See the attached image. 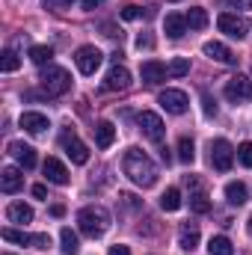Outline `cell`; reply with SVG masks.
Segmentation results:
<instances>
[{"mask_svg": "<svg viewBox=\"0 0 252 255\" xmlns=\"http://www.w3.org/2000/svg\"><path fill=\"white\" fill-rule=\"evenodd\" d=\"M3 241L21 244V247H36V250H48L51 247L48 235H27V232H15V229H3Z\"/></svg>", "mask_w": 252, "mask_h": 255, "instance_id": "cell-7", "label": "cell"}, {"mask_svg": "<svg viewBox=\"0 0 252 255\" xmlns=\"http://www.w3.org/2000/svg\"><path fill=\"white\" fill-rule=\"evenodd\" d=\"M160 208L163 211H178L181 208V193L175 190V187H169V190L160 196Z\"/></svg>", "mask_w": 252, "mask_h": 255, "instance_id": "cell-30", "label": "cell"}, {"mask_svg": "<svg viewBox=\"0 0 252 255\" xmlns=\"http://www.w3.org/2000/svg\"><path fill=\"white\" fill-rule=\"evenodd\" d=\"M30 60L36 65H51L54 60V48H48V45H33L30 48Z\"/></svg>", "mask_w": 252, "mask_h": 255, "instance_id": "cell-26", "label": "cell"}, {"mask_svg": "<svg viewBox=\"0 0 252 255\" xmlns=\"http://www.w3.org/2000/svg\"><path fill=\"white\" fill-rule=\"evenodd\" d=\"M113 142H116V128L110 122H98L95 125V145L98 148H110Z\"/></svg>", "mask_w": 252, "mask_h": 255, "instance_id": "cell-23", "label": "cell"}, {"mask_svg": "<svg viewBox=\"0 0 252 255\" xmlns=\"http://www.w3.org/2000/svg\"><path fill=\"white\" fill-rule=\"evenodd\" d=\"M101 60H104V54L95 48V45H83V48H77V54H74V65H77V71L80 74H95L98 68H101Z\"/></svg>", "mask_w": 252, "mask_h": 255, "instance_id": "cell-4", "label": "cell"}, {"mask_svg": "<svg viewBox=\"0 0 252 255\" xmlns=\"http://www.w3.org/2000/svg\"><path fill=\"white\" fill-rule=\"evenodd\" d=\"M136 125H139V130H142L151 142H160V139H163V119H160L157 113L142 110V113L136 116Z\"/></svg>", "mask_w": 252, "mask_h": 255, "instance_id": "cell-10", "label": "cell"}, {"mask_svg": "<svg viewBox=\"0 0 252 255\" xmlns=\"http://www.w3.org/2000/svg\"><path fill=\"white\" fill-rule=\"evenodd\" d=\"M226 98L229 101H252V77H244V74L232 77L226 83Z\"/></svg>", "mask_w": 252, "mask_h": 255, "instance_id": "cell-11", "label": "cell"}, {"mask_svg": "<svg viewBox=\"0 0 252 255\" xmlns=\"http://www.w3.org/2000/svg\"><path fill=\"white\" fill-rule=\"evenodd\" d=\"M202 104H205V116H214V113H217V101H214L208 92H202Z\"/></svg>", "mask_w": 252, "mask_h": 255, "instance_id": "cell-35", "label": "cell"}, {"mask_svg": "<svg viewBox=\"0 0 252 255\" xmlns=\"http://www.w3.org/2000/svg\"><path fill=\"white\" fill-rule=\"evenodd\" d=\"M122 169H125V175L136 184V187H154L157 184V166H154V160L145 154V151H139V148H127L125 151V160H122Z\"/></svg>", "mask_w": 252, "mask_h": 255, "instance_id": "cell-1", "label": "cell"}, {"mask_svg": "<svg viewBox=\"0 0 252 255\" xmlns=\"http://www.w3.org/2000/svg\"><path fill=\"white\" fill-rule=\"evenodd\" d=\"M21 128L27 130V133H45L51 122H48V116H42V113H24L21 116Z\"/></svg>", "mask_w": 252, "mask_h": 255, "instance_id": "cell-19", "label": "cell"}, {"mask_svg": "<svg viewBox=\"0 0 252 255\" xmlns=\"http://www.w3.org/2000/svg\"><path fill=\"white\" fill-rule=\"evenodd\" d=\"M71 3H74V0H45V6H48V9H68Z\"/></svg>", "mask_w": 252, "mask_h": 255, "instance_id": "cell-37", "label": "cell"}, {"mask_svg": "<svg viewBox=\"0 0 252 255\" xmlns=\"http://www.w3.org/2000/svg\"><path fill=\"white\" fill-rule=\"evenodd\" d=\"M169 3H178V0H169Z\"/></svg>", "mask_w": 252, "mask_h": 255, "instance_id": "cell-44", "label": "cell"}, {"mask_svg": "<svg viewBox=\"0 0 252 255\" xmlns=\"http://www.w3.org/2000/svg\"><path fill=\"white\" fill-rule=\"evenodd\" d=\"M238 160H241L247 169H252V142H241V148H238Z\"/></svg>", "mask_w": 252, "mask_h": 255, "instance_id": "cell-33", "label": "cell"}, {"mask_svg": "<svg viewBox=\"0 0 252 255\" xmlns=\"http://www.w3.org/2000/svg\"><path fill=\"white\" fill-rule=\"evenodd\" d=\"M9 154H12L24 169H33V166H36V151H33V145H27V142L12 139V142H9Z\"/></svg>", "mask_w": 252, "mask_h": 255, "instance_id": "cell-13", "label": "cell"}, {"mask_svg": "<svg viewBox=\"0 0 252 255\" xmlns=\"http://www.w3.org/2000/svg\"><path fill=\"white\" fill-rule=\"evenodd\" d=\"M205 57H211V60H217V63H226V65H232V63H238V57L223 45V42H205Z\"/></svg>", "mask_w": 252, "mask_h": 255, "instance_id": "cell-18", "label": "cell"}, {"mask_svg": "<svg viewBox=\"0 0 252 255\" xmlns=\"http://www.w3.org/2000/svg\"><path fill=\"white\" fill-rule=\"evenodd\" d=\"M51 214H54V217H63L65 208H63V205H54V208H51Z\"/></svg>", "mask_w": 252, "mask_h": 255, "instance_id": "cell-42", "label": "cell"}, {"mask_svg": "<svg viewBox=\"0 0 252 255\" xmlns=\"http://www.w3.org/2000/svg\"><path fill=\"white\" fill-rule=\"evenodd\" d=\"M77 226H80V232L86 235V238H104V232L110 229V214H107V208H101V205H89V208H83L80 214H77Z\"/></svg>", "mask_w": 252, "mask_h": 255, "instance_id": "cell-2", "label": "cell"}, {"mask_svg": "<svg viewBox=\"0 0 252 255\" xmlns=\"http://www.w3.org/2000/svg\"><path fill=\"white\" fill-rule=\"evenodd\" d=\"M33 196H36V199H45V196H48L45 184H36V187H33Z\"/></svg>", "mask_w": 252, "mask_h": 255, "instance_id": "cell-40", "label": "cell"}, {"mask_svg": "<svg viewBox=\"0 0 252 255\" xmlns=\"http://www.w3.org/2000/svg\"><path fill=\"white\" fill-rule=\"evenodd\" d=\"M101 3H104V0H83V9H89V12H92V9H95V6H101Z\"/></svg>", "mask_w": 252, "mask_h": 255, "instance_id": "cell-41", "label": "cell"}, {"mask_svg": "<svg viewBox=\"0 0 252 255\" xmlns=\"http://www.w3.org/2000/svg\"><path fill=\"white\" fill-rule=\"evenodd\" d=\"M220 6H226V9H238V12H247V9H252V0H220Z\"/></svg>", "mask_w": 252, "mask_h": 255, "instance_id": "cell-34", "label": "cell"}, {"mask_svg": "<svg viewBox=\"0 0 252 255\" xmlns=\"http://www.w3.org/2000/svg\"><path fill=\"white\" fill-rule=\"evenodd\" d=\"M21 187H24V175H21V169L6 166V169L0 172V190L3 193H18Z\"/></svg>", "mask_w": 252, "mask_h": 255, "instance_id": "cell-16", "label": "cell"}, {"mask_svg": "<svg viewBox=\"0 0 252 255\" xmlns=\"http://www.w3.org/2000/svg\"><path fill=\"white\" fill-rule=\"evenodd\" d=\"M127 86H130V71H127L125 65L116 63L107 71V77H104V89L107 92H125Z\"/></svg>", "mask_w": 252, "mask_h": 255, "instance_id": "cell-12", "label": "cell"}, {"mask_svg": "<svg viewBox=\"0 0 252 255\" xmlns=\"http://www.w3.org/2000/svg\"><path fill=\"white\" fill-rule=\"evenodd\" d=\"M178 247H181V250H187V253H193V250L199 247V226L184 223V226L178 229Z\"/></svg>", "mask_w": 252, "mask_h": 255, "instance_id": "cell-20", "label": "cell"}, {"mask_svg": "<svg viewBox=\"0 0 252 255\" xmlns=\"http://www.w3.org/2000/svg\"><path fill=\"white\" fill-rule=\"evenodd\" d=\"M107 255H130V250H127L125 244H116V247H110V253Z\"/></svg>", "mask_w": 252, "mask_h": 255, "instance_id": "cell-38", "label": "cell"}, {"mask_svg": "<svg viewBox=\"0 0 252 255\" xmlns=\"http://www.w3.org/2000/svg\"><path fill=\"white\" fill-rule=\"evenodd\" d=\"M247 232H250V235H252V217H250V223H247Z\"/></svg>", "mask_w": 252, "mask_h": 255, "instance_id": "cell-43", "label": "cell"}, {"mask_svg": "<svg viewBox=\"0 0 252 255\" xmlns=\"http://www.w3.org/2000/svg\"><path fill=\"white\" fill-rule=\"evenodd\" d=\"M187 27L190 30H205V27H208V12H205L202 6H193L187 12Z\"/></svg>", "mask_w": 252, "mask_h": 255, "instance_id": "cell-25", "label": "cell"}, {"mask_svg": "<svg viewBox=\"0 0 252 255\" xmlns=\"http://www.w3.org/2000/svg\"><path fill=\"white\" fill-rule=\"evenodd\" d=\"M18 65H21V60H18L15 51H3V60H0V68L3 71H18Z\"/></svg>", "mask_w": 252, "mask_h": 255, "instance_id": "cell-32", "label": "cell"}, {"mask_svg": "<svg viewBox=\"0 0 252 255\" xmlns=\"http://www.w3.org/2000/svg\"><path fill=\"white\" fill-rule=\"evenodd\" d=\"M226 199H229V205H244V202H247V187H244L241 181L226 184Z\"/></svg>", "mask_w": 252, "mask_h": 255, "instance_id": "cell-27", "label": "cell"}, {"mask_svg": "<svg viewBox=\"0 0 252 255\" xmlns=\"http://www.w3.org/2000/svg\"><path fill=\"white\" fill-rule=\"evenodd\" d=\"M208 255H235L232 241H229V238H223V235L211 238V241H208Z\"/></svg>", "mask_w": 252, "mask_h": 255, "instance_id": "cell-24", "label": "cell"}, {"mask_svg": "<svg viewBox=\"0 0 252 255\" xmlns=\"http://www.w3.org/2000/svg\"><path fill=\"white\" fill-rule=\"evenodd\" d=\"M42 169H45V178H48L51 184H60V187H65V184H68V169H65L63 160H57V157H48Z\"/></svg>", "mask_w": 252, "mask_h": 255, "instance_id": "cell-14", "label": "cell"}, {"mask_svg": "<svg viewBox=\"0 0 252 255\" xmlns=\"http://www.w3.org/2000/svg\"><path fill=\"white\" fill-rule=\"evenodd\" d=\"M217 27L232 39H247V33H250V21L241 18V15H229V12L217 18Z\"/></svg>", "mask_w": 252, "mask_h": 255, "instance_id": "cell-6", "label": "cell"}, {"mask_svg": "<svg viewBox=\"0 0 252 255\" xmlns=\"http://www.w3.org/2000/svg\"><path fill=\"white\" fill-rule=\"evenodd\" d=\"M39 83H42V92L48 98H57L71 89V74L60 68V65H42V74H39Z\"/></svg>", "mask_w": 252, "mask_h": 255, "instance_id": "cell-3", "label": "cell"}, {"mask_svg": "<svg viewBox=\"0 0 252 255\" xmlns=\"http://www.w3.org/2000/svg\"><path fill=\"white\" fill-rule=\"evenodd\" d=\"M139 74H142V80H145V83H151V86H157L160 80H166V77H169V74H166V65L157 63V60H148V63H142Z\"/></svg>", "mask_w": 252, "mask_h": 255, "instance_id": "cell-17", "label": "cell"}, {"mask_svg": "<svg viewBox=\"0 0 252 255\" xmlns=\"http://www.w3.org/2000/svg\"><path fill=\"white\" fill-rule=\"evenodd\" d=\"M178 160L181 163H193L196 160V148H193V139L190 136H181L178 139Z\"/></svg>", "mask_w": 252, "mask_h": 255, "instance_id": "cell-29", "label": "cell"}, {"mask_svg": "<svg viewBox=\"0 0 252 255\" xmlns=\"http://www.w3.org/2000/svg\"><path fill=\"white\" fill-rule=\"evenodd\" d=\"M163 30H166V36L169 39H181L184 33H187V15H166V21H163Z\"/></svg>", "mask_w": 252, "mask_h": 255, "instance_id": "cell-21", "label": "cell"}, {"mask_svg": "<svg viewBox=\"0 0 252 255\" xmlns=\"http://www.w3.org/2000/svg\"><path fill=\"white\" fill-rule=\"evenodd\" d=\"M60 241H63V255H77L80 253V241L71 229H63L60 232Z\"/></svg>", "mask_w": 252, "mask_h": 255, "instance_id": "cell-28", "label": "cell"}, {"mask_svg": "<svg viewBox=\"0 0 252 255\" xmlns=\"http://www.w3.org/2000/svg\"><path fill=\"white\" fill-rule=\"evenodd\" d=\"M235 163V148L229 139H214L211 142V166L220 169V172H229Z\"/></svg>", "mask_w": 252, "mask_h": 255, "instance_id": "cell-5", "label": "cell"}, {"mask_svg": "<svg viewBox=\"0 0 252 255\" xmlns=\"http://www.w3.org/2000/svg\"><path fill=\"white\" fill-rule=\"evenodd\" d=\"M157 101H160V107H163L166 113H172V116H181V113H187V107H190L187 95H184L181 89H163Z\"/></svg>", "mask_w": 252, "mask_h": 255, "instance_id": "cell-9", "label": "cell"}, {"mask_svg": "<svg viewBox=\"0 0 252 255\" xmlns=\"http://www.w3.org/2000/svg\"><path fill=\"white\" fill-rule=\"evenodd\" d=\"M6 255H9V253H6Z\"/></svg>", "mask_w": 252, "mask_h": 255, "instance_id": "cell-45", "label": "cell"}, {"mask_svg": "<svg viewBox=\"0 0 252 255\" xmlns=\"http://www.w3.org/2000/svg\"><path fill=\"white\" fill-rule=\"evenodd\" d=\"M6 217H9V223H30L33 220V208L30 205H24V202H12L9 208H6Z\"/></svg>", "mask_w": 252, "mask_h": 255, "instance_id": "cell-22", "label": "cell"}, {"mask_svg": "<svg viewBox=\"0 0 252 255\" xmlns=\"http://www.w3.org/2000/svg\"><path fill=\"white\" fill-rule=\"evenodd\" d=\"M187 187H193V196H190V211H196V214H208V211H211V202H208V193L202 190L199 178H190V175H187Z\"/></svg>", "mask_w": 252, "mask_h": 255, "instance_id": "cell-15", "label": "cell"}, {"mask_svg": "<svg viewBox=\"0 0 252 255\" xmlns=\"http://www.w3.org/2000/svg\"><path fill=\"white\" fill-rule=\"evenodd\" d=\"M63 148H65V154H68V160L77 163V166H83L89 160V148L77 139L74 130H63Z\"/></svg>", "mask_w": 252, "mask_h": 255, "instance_id": "cell-8", "label": "cell"}, {"mask_svg": "<svg viewBox=\"0 0 252 255\" xmlns=\"http://www.w3.org/2000/svg\"><path fill=\"white\" fill-rule=\"evenodd\" d=\"M136 48H151V36H136Z\"/></svg>", "mask_w": 252, "mask_h": 255, "instance_id": "cell-39", "label": "cell"}, {"mask_svg": "<svg viewBox=\"0 0 252 255\" xmlns=\"http://www.w3.org/2000/svg\"><path fill=\"white\" fill-rule=\"evenodd\" d=\"M166 74H169V77H184V74H190V60H184V57H175L172 63L166 65Z\"/></svg>", "mask_w": 252, "mask_h": 255, "instance_id": "cell-31", "label": "cell"}, {"mask_svg": "<svg viewBox=\"0 0 252 255\" xmlns=\"http://www.w3.org/2000/svg\"><path fill=\"white\" fill-rule=\"evenodd\" d=\"M139 15H142L139 6H125V9H122V18H125V21H136Z\"/></svg>", "mask_w": 252, "mask_h": 255, "instance_id": "cell-36", "label": "cell"}]
</instances>
